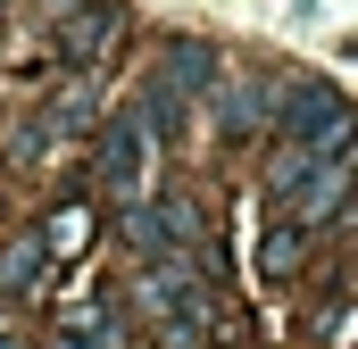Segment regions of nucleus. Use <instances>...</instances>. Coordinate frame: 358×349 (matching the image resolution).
<instances>
[{
  "label": "nucleus",
  "instance_id": "1",
  "mask_svg": "<svg viewBox=\"0 0 358 349\" xmlns=\"http://www.w3.org/2000/svg\"><path fill=\"white\" fill-rule=\"evenodd\" d=\"M142 158H150L142 125H117V133H108V183H117V191H134V183H142Z\"/></svg>",
  "mask_w": 358,
  "mask_h": 349
}]
</instances>
